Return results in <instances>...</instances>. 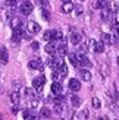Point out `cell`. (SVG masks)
I'll use <instances>...</instances> for the list:
<instances>
[{
    "instance_id": "obj_27",
    "label": "cell",
    "mask_w": 119,
    "mask_h": 120,
    "mask_svg": "<svg viewBox=\"0 0 119 120\" xmlns=\"http://www.w3.org/2000/svg\"><path fill=\"white\" fill-rule=\"evenodd\" d=\"M41 15H43V18H44L46 21L50 19V12H49V9H43V10H41Z\"/></svg>"
},
{
    "instance_id": "obj_30",
    "label": "cell",
    "mask_w": 119,
    "mask_h": 120,
    "mask_svg": "<svg viewBox=\"0 0 119 120\" xmlns=\"http://www.w3.org/2000/svg\"><path fill=\"white\" fill-rule=\"evenodd\" d=\"M31 49H32V50H34V51H37V50H38V49H40V44H38V43H37V41H34V43H32V44H31Z\"/></svg>"
},
{
    "instance_id": "obj_28",
    "label": "cell",
    "mask_w": 119,
    "mask_h": 120,
    "mask_svg": "<svg viewBox=\"0 0 119 120\" xmlns=\"http://www.w3.org/2000/svg\"><path fill=\"white\" fill-rule=\"evenodd\" d=\"M88 116H90V113H88V110L85 109V110H82V111H81L79 119H81V120H85V119H88Z\"/></svg>"
},
{
    "instance_id": "obj_14",
    "label": "cell",
    "mask_w": 119,
    "mask_h": 120,
    "mask_svg": "<svg viewBox=\"0 0 119 120\" xmlns=\"http://www.w3.org/2000/svg\"><path fill=\"white\" fill-rule=\"evenodd\" d=\"M96 53H103V50H104V44L102 43V41H96L94 43V49H93Z\"/></svg>"
},
{
    "instance_id": "obj_35",
    "label": "cell",
    "mask_w": 119,
    "mask_h": 120,
    "mask_svg": "<svg viewBox=\"0 0 119 120\" xmlns=\"http://www.w3.org/2000/svg\"><path fill=\"white\" fill-rule=\"evenodd\" d=\"M116 100H119V88H116Z\"/></svg>"
},
{
    "instance_id": "obj_29",
    "label": "cell",
    "mask_w": 119,
    "mask_h": 120,
    "mask_svg": "<svg viewBox=\"0 0 119 120\" xmlns=\"http://www.w3.org/2000/svg\"><path fill=\"white\" fill-rule=\"evenodd\" d=\"M59 78H60V73H59V70H55V72H53V79H55V82H57Z\"/></svg>"
},
{
    "instance_id": "obj_22",
    "label": "cell",
    "mask_w": 119,
    "mask_h": 120,
    "mask_svg": "<svg viewBox=\"0 0 119 120\" xmlns=\"http://www.w3.org/2000/svg\"><path fill=\"white\" fill-rule=\"evenodd\" d=\"M59 73H60V78H66L68 75V68H66V64H63L60 69H59Z\"/></svg>"
},
{
    "instance_id": "obj_8",
    "label": "cell",
    "mask_w": 119,
    "mask_h": 120,
    "mask_svg": "<svg viewBox=\"0 0 119 120\" xmlns=\"http://www.w3.org/2000/svg\"><path fill=\"white\" fill-rule=\"evenodd\" d=\"M44 50H46V53H47V54H55L57 49H56V44L52 41V43H47V44H46Z\"/></svg>"
},
{
    "instance_id": "obj_3",
    "label": "cell",
    "mask_w": 119,
    "mask_h": 120,
    "mask_svg": "<svg viewBox=\"0 0 119 120\" xmlns=\"http://www.w3.org/2000/svg\"><path fill=\"white\" fill-rule=\"evenodd\" d=\"M27 31L31 34V35H34V34L40 32V25H38L37 22H34V21H29L27 23Z\"/></svg>"
},
{
    "instance_id": "obj_19",
    "label": "cell",
    "mask_w": 119,
    "mask_h": 120,
    "mask_svg": "<svg viewBox=\"0 0 119 120\" xmlns=\"http://www.w3.org/2000/svg\"><path fill=\"white\" fill-rule=\"evenodd\" d=\"M71 103H72L74 107H79V104H81V98L78 97V95H74V97L71 98Z\"/></svg>"
},
{
    "instance_id": "obj_31",
    "label": "cell",
    "mask_w": 119,
    "mask_h": 120,
    "mask_svg": "<svg viewBox=\"0 0 119 120\" xmlns=\"http://www.w3.org/2000/svg\"><path fill=\"white\" fill-rule=\"evenodd\" d=\"M12 85H13L15 89H19V88H21V86H19V85H21V81H13V83H12Z\"/></svg>"
},
{
    "instance_id": "obj_7",
    "label": "cell",
    "mask_w": 119,
    "mask_h": 120,
    "mask_svg": "<svg viewBox=\"0 0 119 120\" xmlns=\"http://www.w3.org/2000/svg\"><path fill=\"white\" fill-rule=\"evenodd\" d=\"M79 78H81L82 81H85V82H90L91 81V73L87 69H81L79 70Z\"/></svg>"
},
{
    "instance_id": "obj_25",
    "label": "cell",
    "mask_w": 119,
    "mask_h": 120,
    "mask_svg": "<svg viewBox=\"0 0 119 120\" xmlns=\"http://www.w3.org/2000/svg\"><path fill=\"white\" fill-rule=\"evenodd\" d=\"M91 103H93V107H94V109H100V105H102V103H100V100H99L97 97H93Z\"/></svg>"
},
{
    "instance_id": "obj_10",
    "label": "cell",
    "mask_w": 119,
    "mask_h": 120,
    "mask_svg": "<svg viewBox=\"0 0 119 120\" xmlns=\"http://www.w3.org/2000/svg\"><path fill=\"white\" fill-rule=\"evenodd\" d=\"M52 116V110L47 109V107H43V109H40V117L43 119H49Z\"/></svg>"
},
{
    "instance_id": "obj_37",
    "label": "cell",
    "mask_w": 119,
    "mask_h": 120,
    "mask_svg": "<svg viewBox=\"0 0 119 120\" xmlns=\"http://www.w3.org/2000/svg\"><path fill=\"white\" fill-rule=\"evenodd\" d=\"M116 63H118V66H119V56H118V59H116Z\"/></svg>"
},
{
    "instance_id": "obj_11",
    "label": "cell",
    "mask_w": 119,
    "mask_h": 120,
    "mask_svg": "<svg viewBox=\"0 0 119 120\" xmlns=\"http://www.w3.org/2000/svg\"><path fill=\"white\" fill-rule=\"evenodd\" d=\"M52 92L56 94V95H59V94L62 92V85L59 82H53L52 83Z\"/></svg>"
},
{
    "instance_id": "obj_20",
    "label": "cell",
    "mask_w": 119,
    "mask_h": 120,
    "mask_svg": "<svg viewBox=\"0 0 119 120\" xmlns=\"http://www.w3.org/2000/svg\"><path fill=\"white\" fill-rule=\"evenodd\" d=\"M10 101H12L13 104H18V103H19V94H18V91L10 94Z\"/></svg>"
},
{
    "instance_id": "obj_21",
    "label": "cell",
    "mask_w": 119,
    "mask_h": 120,
    "mask_svg": "<svg viewBox=\"0 0 119 120\" xmlns=\"http://www.w3.org/2000/svg\"><path fill=\"white\" fill-rule=\"evenodd\" d=\"M43 40H46L47 43H50V41L53 40V31H46L44 35H43Z\"/></svg>"
},
{
    "instance_id": "obj_6",
    "label": "cell",
    "mask_w": 119,
    "mask_h": 120,
    "mask_svg": "<svg viewBox=\"0 0 119 120\" xmlns=\"http://www.w3.org/2000/svg\"><path fill=\"white\" fill-rule=\"evenodd\" d=\"M81 40H82V37H81L79 32H72L71 34V43H72L74 45H79Z\"/></svg>"
},
{
    "instance_id": "obj_17",
    "label": "cell",
    "mask_w": 119,
    "mask_h": 120,
    "mask_svg": "<svg viewBox=\"0 0 119 120\" xmlns=\"http://www.w3.org/2000/svg\"><path fill=\"white\" fill-rule=\"evenodd\" d=\"M53 40H56V41H62L63 40V32L60 31V29L53 31Z\"/></svg>"
},
{
    "instance_id": "obj_38",
    "label": "cell",
    "mask_w": 119,
    "mask_h": 120,
    "mask_svg": "<svg viewBox=\"0 0 119 120\" xmlns=\"http://www.w3.org/2000/svg\"><path fill=\"white\" fill-rule=\"evenodd\" d=\"M100 2H104V3H106V0H100Z\"/></svg>"
},
{
    "instance_id": "obj_24",
    "label": "cell",
    "mask_w": 119,
    "mask_h": 120,
    "mask_svg": "<svg viewBox=\"0 0 119 120\" xmlns=\"http://www.w3.org/2000/svg\"><path fill=\"white\" fill-rule=\"evenodd\" d=\"M74 9H75V15H76V16H81V15H82V12H84V9H82V6H81V4H75V8H74Z\"/></svg>"
},
{
    "instance_id": "obj_32",
    "label": "cell",
    "mask_w": 119,
    "mask_h": 120,
    "mask_svg": "<svg viewBox=\"0 0 119 120\" xmlns=\"http://www.w3.org/2000/svg\"><path fill=\"white\" fill-rule=\"evenodd\" d=\"M41 2V6H43V9H47V6H49V0H40Z\"/></svg>"
},
{
    "instance_id": "obj_15",
    "label": "cell",
    "mask_w": 119,
    "mask_h": 120,
    "mask_svg": "<svg viewBox=\"0 0 119 120\" xmlns=\"http://www.w3.org/2000/svg\"><path fill=\"white\" fill-rule=\"evenodd\" d=\"M25 95L29 98V100H35V89L34 88H25Z\"/></svg>"
},
{
    "instance_id": "obj_4",
    "label": "cell",
    "mask_w": 119,
    "mask_h": 120,
    "mask_svg": "<svg viewBox=\"0 0 119 120\" xmlns=\"http://www.w3.org/2000/svg\"><path fill=\"white\" fill-rule=\"evenodd\" d=\"M79 88H81V82H79V79H75V78L69 79V89H71V91L76 92V91H79Z\"/></svg>"
},
{
    "instance_id": "obj_23",
    "label": "cell",
    "mask_w": 119,
    "mask_h": 120,
    "mask_svg": "<svg viewBox=\"0 0 119 120\" xmlns=\"http://www.w3.org/2000/svg\"><path fill=\"white\" fill-rule=\"evenodd\" d=\"M4 4L8 6L9 9H15L18 3H16V0H6V3H4Z\"/></svg>"
},
{
    "instance_id": "obj_1",
    "label": "cell",
    "mask_w": 119,
    "mask_h": 120,
    "mask_svg": "<svg viewBox=\"0 0 119 120\" xmlns=\"http://www.w3.org/2000/svg\"><path fill=\"white\" fill-rule=\"evenodd\" d=\"M44 82H46V78L43 75H40L37 78H34V81H32V86L35 88V91L37 92H41L43 91V85H44Z\"/></svg>"
},
{
    "instance_id": "obj_12",
    "label": "cell",
    "mask_w": 119,
    "mask_h": 120,
    "mask_svg": "<svg viewBox=\"0 0 119 120\" xmlns=\"http://www.w3.org/2000/svg\"><path fill=\"white\" fill-rule=\"evenodd\" d=\"M8 60H9L8 51H6V49H2V50H0V62H2L3 64H6V63H8Z\"/></svg>"
},
{
    "instance_id": "obj_5",
    "label": "cell",
    "mask_w": 119,
    "mask_h": 120,
    "mask_svg": "<svg viewBox=\"0 0 119 120\" xmlns=\"http://www.w3.org/2000/svg\"><path fill=\"white\" fill-rule=\"evenodd\" d=\"M28 68L29 69H35V70H43V63H41V60H31V62L28 63Z\"/></svg>"
},
{
    "instance_id": "obj_39",
    "label": "cell",
    "mask_w": 119,
    "mask_h": 120,
    "mask_svg": "<svg viewBox=\"0 0 119 120\" xmlns=\"http://www.w3.org/2000/svg\"><path fill=\"white\" fill-rule=\"evenodd\" d=\"M118 120H119V119H118Z\"/></svg>"
},
{
    "instance_id": "obj_34",
    "label": "cell",
    "mask_w": 119,
    "mask_h": 120,
    "mask_svg": "<svg viewBox=\"0 0 119 120\" xmlns=\"http://www.w3.org/2000/svg\"><path fill=\"white\" fill-rule=\"evenodd\" d=\"M18 111H19V109H18V105H16V107H12V114H16Z\"/></svg>"
},
{
    "instance_id": "obj_16",
    "label": "cell",
    "mask_w": 119,
    "mask_h": 120,
    "mask_svg": "<svg viewBox=\"0 0 119 120\" xmlns=\"http://www.w3.org/2000/svg\"><path fill=\"white\" fill-rule=\"evenodd\" d=\"M68 57H69V60H71V63H72L75 68H78V66H79V62H78V57H76L75 53H71V54H68Z\"/></svg>"
},
{
    "instance_id": "obj_9",
    "label": "cell",
    "mask_w": 119,
    "mask_h": 120,
    "mask_svg": "<svg viewBox=\"0 0 119 120\" xmlns=\"http://www.w3.org/2000/svg\"><path fill=\"white\" fill-rule=\"evenodd\" d=\"M74 8H75V4L71 2V3H63L62 4V12L63 13H71V12L74 10Z\"/></svg>"
},
{
    "instance_id": "obj_36",
    "label": "cell",
    "mask_w": 119,
    "mask_h": 120,
    "mask_svg": "<svg viewBox=\"0 0 119 120\" xmlns=\"http://www.w3.org/2000/svg\"><path fill=\"white\" fill-rule=\"evenodd\" d=\"M63 3H71V0H62Z\"/></svg>"
},
{
    "instance_id": "obj_13",
    "label": "cell",
    "mask_w": 119,
    "mask_h": 120,
    "mask_svg": "<svg viewBox=\"0 0 119 120\" xmlns=\"http://www.w3.org/2000/svg\"><path fill=\"white\" fill-rule=\"evenodd\" d=\"M102 19H103V21H110V19H112V13L109 12L107 8L102 9Z\"/></svg>"
},
{
    "instance_id": "obj_18",
    "label": "cell",
    "mask_w": 119,
    "mask_h": 120,
    "mask_svg": "<svg viewBox=\"0 0 119 120\" xmlns=\"http://www.w3.org/2000/svg\"><path fill=\"white\" fill-rule=\"evenodd\" d=\"M107 9H109L110 13H115V12H118L119 6H118V3H116V2H110V3H109V6H107Z\"/></svg>"
},
{
    "instance_id": "obj_2",
    "label": "cell",
    "mask_w": 119,
    "mask_h": 120,
    "mask_svg": "<svg viewBox=\"0 0 119 120\" xmlns=\"http://www.w3.org/2000/svg\"><path fill=\"white\" fill-rule=\"evenodd\" d=\"M32 9H34V4L31 3V2H24L22 4H19V10H21V13L22 15H29L32 12Z\"/></svg>"
},
{
    "instance_id": "obj_26",
    "label": "cell",
    "mask_w": 119,
    "mask_h": 120,
    "mask_svg": "<svg viewBox=\"0 0 119 120\" xmlns=\"http://www.w3.org/2000/svg\"><path fill=\"white\" fill-rule=\"evenodd\" d=\"M94 8L96 9H104V6H106V3L104 2H100V0H96V2H94Z\"/></svg>"
},
{
    "instance_id": "obj_33",
    "label": "cell",
    "mask_w": 119,
    "mask_h": 120,
    "mask_svg": "<svg viewBox=\"0 0 119 120\" xmlns=\"http://www.w3.org/2000/svg\"><path fill=\"white\" fill-rule=\"evenodd\" d=\"M102 73H103V75L107 73V66H106V64H103V66H102Z\"/></svg>"
}]
</instances>
